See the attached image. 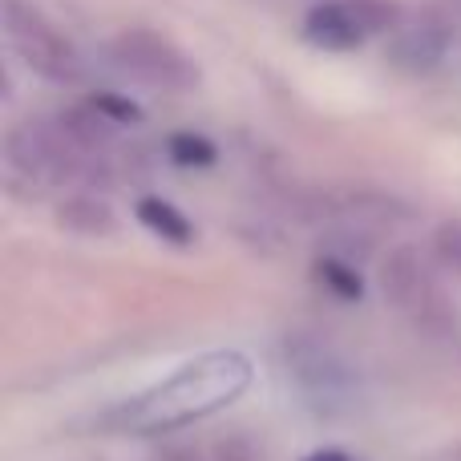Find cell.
I'll return each instance as SVG.
<instances>
[{"instance_id":"cell-7","label":"cell","mask_w":461,"mask_h":461,"mask_svg":"<svg viewBox=\"0 0 461 461\" xmlns=\"http://www.w3.org/2000/svg\"><path fill=\"white\" fill-rule=\"evenodd\" d=\"M446 49H449L446 21L433 13H421L417 21L397 29V37H393V45H389V61L405 73H429L441 65Z\"/></svg>"},{"instance_id":"cell-15","label":"cell","mask_w":461,"mask_h":461,"mask_svg":"<svg viewBox=\"0 0 461 461\" xmlns=\"http://www.w3.org/2000/svg\"><path fill=\"white\" fill-rule=\"evenodd\" d=\"M449 461H461V446L454 449V454H449Z\"/></svg>"},{"instance_id":"cell-11","label":"cell","mask_w":461,"mask_h":461,"mask_svg":"<svg viewBox=\"0 0 461 461\" xmlns=\"http://www.w3.org/2000/svg\"><path fill=\"white\" fill-rule=\"evenodd\" d=\"M316 276H320V284H324L332 295H340V300H360V271L352 267V263L320 259L316 263Z\"/></svg>"},{"instance_id":"cell-10","label":"cell","mask_w":461,"mask_h":461,"mask_svg":"<svg viewBox=\"0 0 461 461\" xmlns=\"http://www.w3.org/2000/svg\"><path fill=\"white\" fill-rule=\"evenodd\" d=\"M167 154H170V162H175V167H186V170H207V167H215V158H219L215 142H211V138H203V134H191V130L170 134Z\"/></svg>"},{"instance_id":"cell-3","label":"cell","mask_w":461,"mask_h":461,"mask_svg":"<svg viewBox=\"0 0 461 461\" xmlns=\"http://www.w3.org/2000/svg\"><path fill=\"white\" fill-rule=\"evenodd\" d=\"M113 61L122 73H130L134 81L154 89H170V94H183V89L199 86V65L175 45L162 32L150 29H126L113 37L110 45Z\"/></svg>"},{"instance_id":"cell-1","label":"cell","mask_w":461,"mask_h":461,"mask_svg":"<svg viewBox=\"0 0 461 461\" xmlns=\"http://www.w3.org/2000/svg\"><path fill=\"white\" fill-rule=\"evenodd\" d=\"M251 384V360L243 352H207L158 381L154 389L130 397L110 413V425L122 433H175L203 417L219 413Z\"/></svg>"},{"instance_id":"cell-5","label":"cell","mask_w":461,"mask_h":461,"mask_svg":"<svg viewBox=\"0 0 461 461\" xmlns=\"http://www.w3.org/2000/svg\"><path fill=\"white\" fill-rule=\"evenodd\" d=\"M393 21V8L381 0H320L303 16V37L328 53H352L365 45L368 32L384 29Z\"/></svg>"},{"instance_id":"cell-2","label":"cell","mask_w":461,"mask_h":461,"mask_svg":"<svg viewBox=\"0 0 461 461\" xmlns=\"http://www.w3.org/2000/svg\"><path fill=\"white\" fill-rule=\"evenodd\" d=\"M284 368L300 384L303 397H312V405H320V409L352 405V397H357V368L328 340H320V336H308V332L287 336Z\"/></svg>"},{"instance_id":"cell-8","label":"cell","mask_w":461,"mask_h":461,"mask_svg":"<svg viewBox=\"0 0 461 461\" xmlns=\"http://www.w3.org/2000/svg\"><path fill=\"white\" fill-rule=\"evenodd\" d=\"M57 223L65 230H73V235L102 239V235H113L118 219H113V211L105 207L102 199H94V194H69V199L57 203Z\"/></svg>"},{"instance_id":"cell-6","label":"cell","mask_w":461,"mask_h":461,"mask_svg":"<svg viewBox=\"0 0 461 461\" xmlns=\"http://www.w3.org/2000/svg\"><path fill=\"white\" fill-rule=\"evenodd\" d=\"M381 292L397 312H425L433 308V279L429 263L417 247L401 243L381 259Z\"/></svg>"},{"instance_id":"cell-9","label":"cell","mask_w":461,"mask_h":461,"mask_svg":"<svg viewBox=\"0 0 461 461\" xmlns=\"http://www.w3.org/2000/svg\"><path fill=\"white\" fill-rule=\"evenodd\" d=\"M138 223L150 230V235L167 239V243H175V247L194 243V223L167 199H142L138 203Z\"/></svg>"},{"instance_id":"cell-14","label":"cell","mask_w":461,"mask_h":461,"mask_svg":"<svg viewBox=\"0 0 461 461\" xmlns=\"http://www.w3.org/2000/svg\"><path fill=\"white\" fill-rule=\"evenodd\" d=\"M303 461H360V457L344 454V449H320V454H308Z\"/></svg>"},{"instance_id":"cell-13","label":"cell","mask_w":461,"mask_h":461,"mask_svg":"<svg viewBox=\"0 0 461 461\" xmlns=\"http://www.w3.org/2000/svg\"><path fill=\"white\" fill-rule=\"evenodd\" d=\"M89 105H94L105 122H142V110H138L134 102H126V97H118V94H97Z\"/></svg>"},{"instance_id":"cell-4","label":"cell","mask_w":461,"mask_h":461,"mask_svg":"<svg viewBox=\"0 0 461 461\" xmlns=\"http://www.w3.org/2000/svg\"><path fill=\"white\" fill-rule=\"evenodd\" d=\"M5 32H8V45L16 49V57L45 81L69 86V81L81 77V61L73 53V45L37 8L21 5V0H5Z\"/></svg>"},{"instance_id":"cell-12","label":"cell","mask_w":461,"mask_h":461,"mask_svg":"<svg viewBox=\"0 0 461 461\" xmlns=\"http://www.w3.org/2000/svg\"><path fill=\"white\" fill-rule=\"evenodd\" d=\"M433 255L446 271L461 276V219H446L438 230H433Z\"/></svg>"}]
</instances>
